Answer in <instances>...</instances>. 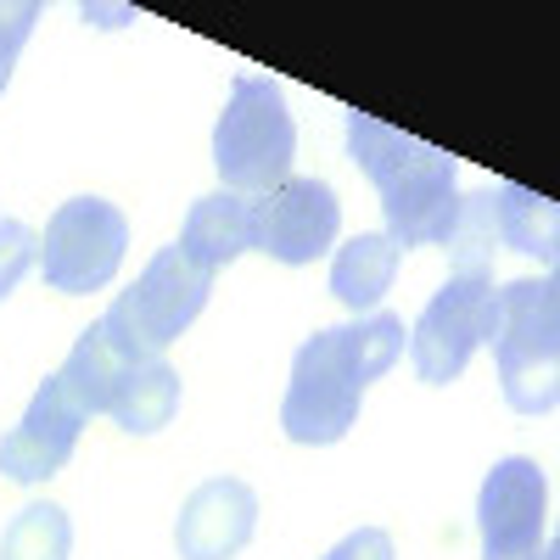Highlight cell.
Returning a JSON list of instances; mask_svg holds the SVG:
<instances>
[{"mask_svg": "<svg viewBox=\"0 0 560 560\" xmlns=\"http://www.w3.org/2000/svg\"><path fill=\"white\" fill-rule=\"evenodd\" d=\"M140 364H147V353H140L113 319H96L90 331H79V342H73V353H68V364L57 370V376L84 404V415H107L113 398L129 387V376Z\"/></svg>", "mask_w": 560, "mask_h": 560, "instance_id": "7c38bea8", "label": "cell"}, {"mask_svg": "<svg viewBox=\"0 0 560 560\" xmlns=\"http://www.w3.org/2000/svg\"><path fill=\"white\" fill-rule=\"evenodd\" d=\"M129 247V219L102 197H73L51 213L39 236V275L51 292H96L118 275Z\"/></svg>", "mask_w": 560, "mask_h": 560, "instance_id": "5b68a950", "label": "cell"}, {"mask_svg": "<svg viewBox=\"0 0 560 560\" xmlns=\"http://www.w3.org/2000/svg\"><path fill=\"white\" fill-rule=\"evenodd\" d=\"M493 236H499L510 253H527V258L555 264L560 213H555L549 197L527 191V185H516V179H504V185H493Z\"/></svg>", "mask_w": 560, "mask_h": 560, "instance_id": "5bb4252c", "label": "cell"}, {"mask_svg": "<svg viewBox=\"0 0 560 560\" xmlns=\"http://www.w3.org/2000/svg\"><path fill=\"white\" fill-rule=\"evenodd\" d=\"M174 409H179V370L168 364V359H147L129 376V387L113 398V420L124 432H158V427H168L174 420Z\"/></svg>", "mask_w": 560, "mask_h": 560, "instance_id": "2e32d148", "label": "cell"}, {"mask_svg": "<svg viewBox=\"0 0 560 560\" xmlns=\"http://www.w3.org/2000/svg\"><path fill=\"white\" fill-rule=\"evenodd\" d=\"M342 230L337 191L325 179H280L253 202V247L280 264H314Z\"/></svg>", "mask_w": 560, "mask_h": 560, "instance_id": "9c48e42d", "label": "cell"}, {"mask_svg": "<svg viewBox=\"0 0 560 560\" xmlns=\"http://www.w3.org/2000/svg\"><path fill=\"white\" fill-rule=\"evenodd\" d=\"M28 269H39V236L18 219H0V298H12Z\"/></svg>", "mask_w": 560, "mask_h": 560, "instance_id": "d6986e66", "label": "cell"}, {"mask_svg": "<svg viewBox=\"0 0 560 560\" xmlns=\"http://www.w3.org/2000/svg\"><path fill=\"white\" fill-rule=\"evenodd\" d=\"M325 560H393V538H387L382 527H359V533H348Z\"/></svg>", "mask_w": 560, "mask_h": 560, "instance_id": "44dd1931", "label": "cell"}, {"mask_svg": "<svg viewBox=\"0 0 560 560\" xmlns=\"http://www.w3.org/2000/svg\"><path fill=\"white\" fill-rule=\"evenodd\" d=\"M292 152H298V129L280 84L242 73L213 124V163L224 174V191L236 197L275 191L280 179H292Z\"/></svg>", "mask_w": 560, "mask_h": 560, "instance_id": "3957f363", "label": "cell"}, {"mask_svg": "<svg viewBox=\"0 0 560 560\" xmlns=\"http://www.w3.org/2000/svg\"><path fill=\"white\" fill-rule=\"evenodd\" d=\"M253 527H258V493L236 477H213L185 499L174 544L185 560H230L247 549Z\"/></svg>", "mask_w": 560, "mask_h": 560, "instance_id": "8fae6325", "label": "cell"}, {"mask_svg": "<svg viewBox=\"0 0 560 560\" xmlns=\"http://www.w3.org/2000/svg\"><path fill=\"white\" fill-rule=\"evenodd\" d=\"M208 292H213V275H208L202 264H191L179 247H163V253L147 264V275H140L135 287L107 308V319H113L147 359H163V348L202 314Z\"/></svg>", "mask_w": 560, "mask_h": 560, "instance_id": "8992f818", "label": "cell"}, {"mask_svg": "<svg viewBox=\"0 0 560 560\" xmlns=\"http://www.w3.org/2000/svg\"><path fill=\"white\" fill-rule=\"evenodd\" d=\"M191 264H202L208 275H219L224 264H236L247 247H253V202L236 197V191H213L191 208L185 219L179 242H174Z\"/></svg>", "mask_w": 560, "mask_h": 560, "instance_id": "4fadbf2b", "label": "cell"}, {"mask_svg": "<svg viewBox=\"0 0 560 560\" xmlns=\"http://www.w3.org/2000/svg\"><path fill=\"white\" fill-rule=\"evenodd\" d=\"M84 404L68 393L62 376H45V387L34 393L28 415L18 420V427L0 438V471H7L12 482H45L57 477L62 465L73 459L79 448V432H84Z\"/></svg>", "mask_w": 560, "mask_h": 560, "instance_id": "30bf717a", "label": "cell"}, {"mask_svg": "<svg viewBox=\"0 0 560 560\" xmlns=\"http://www.w3.org/2000/svg\"><path fill=\"white\" fill-rule=\"evenodd\" d=\"M364 387H370V376L359 364L348 325L314 331L292 359V387H287V404H280V427H287L292 443H308V448L342 443L348 427L359 420Z\"/></svg>", "mask_w": 560, "mask_h": 560, "instance_id": "277c9868", "label": "cell"}, {"mask_svg": "<svg viewBox=\"0 0 560 560\" xmlns=\"http://www.w3.org/2000/svg\"><path fill=\"white\" fill-rule=\"evenodd\" d=\"M477 527H482V560H555L549 488L533 459L510 454L482 477Z\"/></svg>", "mask_w": 560, "mask_h": 560, "instance_id": "ba28073f", "label": "cell"}, {"mask_svg": "<svg viewBox=\"0 0 560 560\" xmlns=\"http://www.w3.org/2000/svg\"><path fill=\"white\" fill-rule=\"evenodd\" d=\"M493 185L477 197H459V213H454V230L443 236L448 258H454V275H488L493 280Z\"/></svg>", "mask_w": 560, "mask_h": 560, "instance_id": "e0dca14e", "label": "cell"}, {"mask_svg": "<svg viewBox=\"0 0 560 560\" xmlns=\"http://www.w3.org/2000/svg\"><path fill=\"white\" fill-rule=\"evenodd\" d=\"M493 359L510 409L522 415H549L555 409V382H560V298L555 280H510L493 292Z\"/></svg>", "mask_w": 560, "mask_h": 560, "instance_id": "7a4b0ae2", "label": "cell"}, {"mask_svg": "<svg viewBox=\"0 0 560 560\" xmlns=\"http://www.w3.org/2000/svg\"><path fill=\"white\" fill-rule=\"evenodd\" d=\"M398 247H393V236L382 230V236H353L342 253H337V264H331V298L342 303V308H353V314H370L382 303V292L393 287V275H398Z\"/></svg>", "mask_w": 560, "mask_h": 560, "instance_id": "9a60e30c", "label": "cell"}, {"mask_svg": "<svg viewBox=\"0 0 560 560\" xmlns=\"http://www.w3.org/2000/svg\"><path fill=\"white\" fill-rule=\"evenodd\" d=\"M493 280L488 275H448V287L427 303V314L415 319L409 331V359H415V376L448 387L471 353L493 337Z\"/></svg>", "mask_w": 560, "mask_h": 560, "instance_id": "52a82bcc", "label": "cell"}, {"mask_svg": "<svg viewBox=\"0 0 560 560\" xmlns=\"http://www.w3.org/2000/svg\"><path fill=\"white\" fill-rule=\"evenodd\" d=\"M348 152L376 179L387 236L393 247H432L454 230L459 191H454V158L443 147H427L370 113H348Z\"/></svg>", "mask_w": 560, "mask_h": 560, "instance_id": "6da1fadb", "label": "cell"}, {"mask_svg": "<svg viewBox=\"0 0 560 560\" xmlns=\"http://www.w3.org/2000/svg\"><path fill=\"white\" fill-rule=\"evenodd\" d=\"M73 527L57 504H28L0 538V560H68Z\"/></svg>", "mask_w": 560, "mask_h": 560, "instance_id": "ac0fdd59", "label": "cell"}, {"mask_svg": "<svg viewBox=\"0 0 560 560\" xmlns=\"http://www.w3.org/2000/svg\"><path fill=\"white\" fill-rule=\"evenodd\" d=\"M34 18L39 7H28V0H0V90L12 84V68H18L23 39L34 34Z\"/></svg>", "mask_w": 560, "mask_h": 560, "instance_id": "ffe728a7", "label": "cell"}]
</instances>
